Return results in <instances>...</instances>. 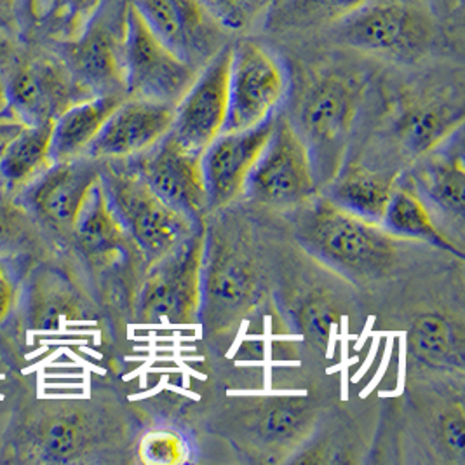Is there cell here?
<instances>
[{
	"label": "cell",
	"mask_w": 465,
	"mask_h": 465,
	"mask_svg": "<svg viewBox=\"0 0 465 465\" xmlns=\"http://www.w3.org/2000/svg\"><path fill=\"white\" fill-rule=\"evenodd\" d=\"M296 229L312 253L356 275L381 274L398 252V239L381 225L343 212L328 199L302 204Z\"/></svg>",
	"instance_id": "cell-1"
},
{
	"label": "cell",
	"mask_w": 465,
	"mask_h": 465,
	"mask_svg": "<svg viewBox=\"0 0 465 465\" xmlns=\"http://www.w3.org/2000/svg\"><path fill=\"white\" fill-rule=\"evenodd\" d=\"M364 83L349 72H326L307 87L300 104V136L311 153L316 180L337 174L341 150L351 134Z\"/></svg>",
	"instance_id": "cell-2"
},
{
	"label": "cell",
	"mask_w": 465,
	"mask_h": 465,
	"mask_svg": "<svg viewBox=\"0 0 465 465\" xmlns=\"http://www.w3.org/2000/svg\"><path fill=\"white\" fill-rule=\"evenodd\" d=\"M108 203L148 265L171 253L195 229L197 220L173 210L134 170L104 163L100 173Z\"/></svg>",
	"instance_id": "cell-3"
},
{
	"label": "cell",
	"mask_w": 465,
	"mask_h": 465,
	"mask_svg": "<svg viewBox=\"0 0 465 465\" xmlns=\"http://www.w3.org/2000/svg\"><path fill=\"white\" fill-rule=\"evenodd\" d=\"M127 98L176 106L193 84L199 68L178 56L127 0L123 37Z\"/></svg>",
	"instance_id": "cell-4"
},
{
	"label": "cell",
	"mask_w": 465,
	"mask_h": 465,
	"mask_svg": "<svg viewBox=\"0 0 465 465\" xmlns=\"http://www.w3.org/2000/svg\"><path fill=\"white\" fill-rule=\"evenodd\" d=\"M206 231L197 227L171 253L150 263L138 296L142 322L192 324L201 316V282Z\"/></svg>",
	"instance_id": "cell-5"
},
{
	"label": "cell",
	"mask_w": 465,
	"mask_h": 465,
	"mask_svg": "<svg viewBox=\"0 0 465 465\" xmlns=\"http://www.w3.org/2000/svg\"><path fill=\"white\" fill-rule=\"evenodd\" d=\"M318 180L311 153L288 119L275 121L272 134L248 176L244 192L272 208H295L316 197Z\"/></svg>",
	"instance_id": "cell-6"
},
{
	"label": "cell",
	"mask_w": 465,
	"mask_h": 465,
	"mask_svg": "<svg viewBox=\"0 0 465 465\" xmlns=\"http://www.w3.org/2000/svg\"><path fill=\"white\" fill-rule=\"evenodd\" d=\"M286 74L272 53L254 43L232 47L229 106L222 133L244 131L269 121L286 94Z\"/></svg>",
	"instance_id": "cell-7"
},
{
	"label": "cell",
	"mask_w": 465,
	"mask_h": 465,
	"mask_svg": "<svg viewBox=\"0 0 465 465\" xmlns=\"http://www.w3.org/2000/svg\"><path fill=\"white\" fill-rule=\"evenodd\" d=\"M258 295L260 274L248 252L223 237L206 242L201 312H204L208 326L213 330L231 326L253 307Z\"/></svg>",
	"instance_id": "cell-8"
},
{
	"label": "cell",
	"mask_w": 465,
	"mask_h": 465,
	"mask_svg": "<svg viewBox=\"0 0 465 465\" xmlns=\"http://www.w3.org/2000/svg\"><path fill=\"white\" fill-rule=\"evenodd\" d=\"M126 5L119 13V16H110L105 11L104 2L98 13L91 18V22L74 39L62 43V60L68 66L77 84L91 96H126L123 64Z\"/></svg>",
	"instance_id": "cell-9"
},
{
	"label": "cell",
	"mask_w": 465,
	"mask_h": 465,
	"mask_svg": "<svg viewBox=\"0 0 465 465\" xmlns=\"http://www.w3.org/2000/svg\"><path fill=\"white\" fill-rule=\"evenodd\" d=\"M340 22V35L347 45L394 60L417 58L432 37V26L427 16L404 4H364Z\"/></svg>",
	"instance_id": "cell-10"
},
{
	"label": "cell",
	"mask_w": 465,
	"mask_h": 465,
	"mask_svg": "<svg viewBox=\"0 0 465 465\" xmlns=\"http://www.w3.org/2000/svg\"><path fill=\"white\" fill-rule=\"evenodd\" d=\"M232 47L223 45L204 64L193 84L174 106L170 134L185 150L203 155L223 131L229 106V70Z\"/></svg>",
	"instance_id": "cell-11"
},
{
	"label": "cell",
	"mask_w": 465,
	"mask_h": 465,
	"mask_svg": "<svg viewBox=\"0 0 465 465\" xmlns=\"http://www.w3.org/2000/svg\"><path fill=\"white\" fill-rule=\"evenodd\" d=\"M5 85L7 108L25 126L54 121L66 108L89 98L64 60L35 56L20 64Z\"/></svg>",
	"instance_id": "cell-12"
},
{
	"label": "cell",
	"mask_w": 465,
	"mask_h": 465,
	"mask_svg": "<svg viewBox=\"0 0 465 465\" xmlns=\"http://www.w3.org/2000/svg\"><path fill=\"white\" fill-rule=\"evenodd\" d=\"M133 170L159 199L192 220H197L210 206L201 155L185 150L170 133L136 153Z\"/></svg>",
	"instance_id": "cell-13"
},
{
	"label": "cell",
	"mask_w": 465,
	"mask_h": 465,
	"mask_svg": "<svg viewBox=\"0 0 465 465\" xmlns=\"http://www.w3.org/2000/svg\"><path fill=\"white\" fill-rule=\"evenodd\" d=\"M102 168L104 161L89 155L54 163L25 185L20 204L53 227L72 229Z\"/></svg>",
	"instance_id": "cell-14"
},
{
	"label": "cell",
	"mask_w": 465,
	"mask_h": 465,
	"mask_svg": "<svg viewBox=\"0 0 465 465\" xmlns=\"http://www.w3.org/2000/svg\"><path fill=\"white\" fill-rule=\"evenodd\" d=\"M275 119L244 131L220 133L201 155L208 203L212 208L229 206L244 193L248 176L267 145Z\"/></svg>",
	"instance_id": "cell-15"
},
{
	"label": "cell",
	"mask_w": 465,
	"mask_h": 465,
	"mask_svg": "<svg viewBox=\"0 0 465 465\" xmlns=\"http://www.w3.org/2000/svg\"><path fill=\"white\" fill-rule=\"evenodd\" d=\"M131 4L178 56L199 70L223 47L216 45L223 30L206 15L199 0H131Z\"/></svg>",
	"instance_id": "cell-16"
},
{
	"label": "cell",
	"mask_w": 465,
	"mask_h": 465,
	"mask_svg": "<svg viewBox=\"0 0 465 465\" xmlns=\"http://www.w3.org/2000/svg\"><path fill=\"white\" fill-rule=\"evenodd\" d=\"M174 106L124 98L91 142L84 155L112 161L136 155L170 133Z\"/></svg>",
	"instance_id": "cell-17"
},
{
	"label": "cell",
	"mask_w": 465,
	"mask_h": 465,
	"mask_svg": "<svg viewBox=\"0 0 465 465\" xmlns=\"http://www.w3.org/2000/svg\"><path fill=\"white\" fill-rule=\"evenodd\" d=\"M28 460L44 464L77 462L93 450L98 427L84 410H53L26 432Z\"/></svg>",
	"instance_id": "cell-18"
},
{
	"label": "cell",
	"mask_w": 465,
	"mask_h": 465,
	"mask_svg": "<svg viewBox=\"0 0 465 465\" xmlns=\"http://www.w3.org/2000/svg\"><path fill=\"white\" fill-rule=\"evenodd\" d=\"M464 123V106L453 98L427 96L402 106L394 136L408 159H422L443 145Z\"/></svg>",
	"instance_id": "cell-19"
},
{
	"label": "cell",
	"mask_w": 465,
	"mask_h": 465,
	"mask_svg": "<svg viewBox=\"0 0 465 465\" xmlns=\"http://www.w3.org/2000/svg\"><path fill=\"white\" fill-rule=\"evenodd\" d=\"M126 96L123 94H100L89 96L62 112L53 124L49 159L51 164L64 163L84 155L91 142L112 112L121 105Z\"/></svg>",
	"instance_id": "cell-20"
},
{
	"label": "cell",
	"mask_w": 465,
	"mask_h": 465,
	"mask_svg": "<svg viewBox=\"0 0 465 465\" xmlns=\"http://www.w3.org/2000/svg\"><path fill=\"white\" fill-rule=\"evenodd\" d=\"M85 318L81 295L60 274L41 271L34 275L25 296L26 328L37 331L60 330L66 321Z\"/></svg>",
	"instance_id": "cell-21"
},
{
	"label": "cell",
	"mask_w": 465,
	"mask_h": 465,
	"mask_svg": "<svg viewBox=\"0 0 465 465\" xmlns=\"http://www.w3.org/2000/svg\"><path fill=\"white\" fill-rule=\"evenodd\" d=\"M326 199L370 223L381 225L385 208L394 189V180H389L375 171L352 164L328 182Z\"/></svg>",
	"instance_id": "cell-22"
},
{
	"label": "cell",
	"mask_w": 465,
	"mask_h": 465,
	"mask_svg": "<svg viewBox=\"0 0 465 465\" xmlns=\"http://www.w3.org/2000/svg\"><path fill=\"white\" fill-rule=\"evenodd\" d=\"M72 231L85 253L98 260H106L126 246L129 235L112 210L100 178L87 192Z\"/></svg>",
	"instance_id": "cell-23"
},
{
	"label": "cell",
	"mask_w": 465,
	"mask_h": 465,
	"mask_svg": "<svg viewBox=\"0 0 465 465\" xmlns=\"http://www.w3.org/2000/svg\"><path fill=\"white\" fill-rule=\"evenodd\" d=\"M420 180L423 191L441 212L462 220L464 218L465 170L462 145L434 148L423 155Z\"/></svg>",
	"instance_id": "cell-24"
},
{
	"label": "cell",
	"mask_w": 465,
	"mask_h": 465,
	"mask_svg": "<svg viewBox=\"0 0 465 465\" xmlns=\"http://www.w3.org/2000/svg\"><path fill=\"white\" fill-rule=\"evenodd\" d=\"M53 124L54 121L23 126L15 134L0 157V183L9 189L25 187L51 166L49 148Z\"/></svg>",
	"instance_id": "cell-25"
},
{
	"label": "cell",
	"mask_w": 465,
	"mask_h": 465,
	"mask_svg": "<svg viewBox=\"0 0 465 465\" xmlns=\"http://www.w3.org/2000/svg\"><path fill=\"white\" fill-rule=\"evenodd\" d=\"M316 422V410L305 398L271 400L256 417V436L271 451L303 441Z\"/></svg>",
	"instance_id": "cell-26"
},
{
	"label": "cell",
	"mask_w": 465,
	"mask_h": 465,
	"mask_svg": "<svg viewBox=\"0 0 465 465\" xmlns=\"http://www.w3.org/2000/svg\"><path fill=\"white\" fill-rule=\"evenodd\" d=\"M381 229L396 239H415L455 252V246L434 225L422 199L406 187H396L381 218Z\"/></svg>",
	"instance_id": "cell-27"
},
{
	"label": "cell",
	"mask_w": 465,
	"mask_h": 465,
	"mask_svg": "<svg viewBox=\"0 0 465 465\" xmlns=\"http://www.w3.org/2000/svg\"><path fill=\"white\" fill-rule=\"evenodd\" d=\"M105 0H23V18L44 35L66 43L74 39Z\"/></svg>",
	"instance_id": "cell-28"
},
{
	"label": "cell",
	"mask_w": 465,
	"mask_h": 465,
	"mask_svg": "<svg viewBox=\"0 0 465 465\" xmlns=\"http://www.w3.org/2000/svg\"><path fill=\"white\" fill-rule=\"evenodd\" d=\"M410 351L417 360L430 368L464 366L462 339L450 321L438 314H425L413 322L410 337Z\"/></svg>",
	"instance_id": "cell-29"
},
{
	"label": "cell",
	"mask_w": 465,
	"mask_h": 465,
	"mask_svg": "<svg viewBox=\"0 0 465 465\" xmlns=\"http://www.w3.org/2000/svg\"><path fill=\"white\" fill-rule=\"evenodd\" d=\"M271 0H199L223 32H242L253 25Z\"/></svg>",
	"instance_id": "cell-30"
},
{
	"label": "cell",
	"mask_w": 465,
	"mask_h": 465,
	"mask_svg": "<svg viewBox=\"0 0 465 465\" xmlns=\"http://www.w3.org/2000/svg\"><path fill=\"white\" fill-rule=\"evenodd\" d=\"M298 322L307 339L318 347H326L340 322L339 311L324 298H311L302 305Z\"/></svg>",
	"instance_id": "cell-31"
},
{
	"label": "cell",
	"mask_w": 465,
	"mask_h": 465,
	"mask_svg": "<svg viewBox=\"0 0 465 465\" xmlns=\"http://www.w3.org/2000/svg\"><path fill=\"white\" fill-rule=\"evenodd\" d=\"M187 446L173 430H153L143 436L138 455L143 464L174 465L185 460Z\"/></svg>",
	"instance_id": "cell-32"
},
{
	"label": "cell",
	"mask_w": 465,
	"mask_h": 465,
	"mask_svg": "<svg viewBox=\"0 0 465 465\" xmlns=\"http://www.w3.org/2000/svg\"><path fill=\"white\" fill-rule=\"evenodd\" d=\"M30 231L28 212L0 189V252L20 244Z\"/></svg>",
	"instance_id": "cell-33"
},
{
	"label": "cell",
	"mask_w": 465,
	"mask_h": 465,
	"mask_svg": "<svg viewBox=\"0 0 465 465\" xmlns=\"http://www.w3.org/2000/svg\"><path fill=\"white\" fill-rule=\"evenodd\" d=\"M366 0H300L298 7L305 15L321 20H343L356 13Z\"/></svg>",
	"instance_id": "cell-34"
},
{
	"label": "cell",
	"mask_w": 465,
	"mask_h": 465,
	"mask_svg": "<svg viewBox=\"0 0 465 465\" xmlns=\"http://www.w3.org/2000/svg\"><path fill=\"white\" fill-rule=\"evenodd\" d=\"M441 441L446 450L455 457H464V417L460 411L446 415L441 422Z\"/></svg>",
	"instance_id": "cell-35"
},
{
	"label": "cell",
	"mask_w": 465,
	"mask_h": 465,
	"mask_svg": "<svg viewBox=\"0 0 465 465\" xmlns=\"http://www.w3.org/2000/svg\"><path fill=\"white\" fill-rule=\"evenodd\" d=\"M23 20V0H0V32H16Z\"/></svg>",
	"instance_id": "cell-36"
},
{
	"label": "cell",
	"mask_w": 465,
	"mask_h": 465,
	"mask_svg": "<svg viewBox=\"0 0 465 465\" xmlns=\"http://www.w3.org/2000/svg\"><path fill=\"white\" fill-rule=\"evenodd\" d=\"M15 300V290L5 269L0 265V321L7 318Z\"/></svg>",
	"instance_id": "cell-37"
},
{
	"label": "cell",
	"mask_w": 465,
	"mask_h": 465,
	"mask_svg": "<svg viewBox=\"0 0 465 465\" xmlns=\"http://www.w3.org/2000/svg\"><path fill=\"white\" fill-rule=\"evenodd\" d=\"M25 124L22 123H5V121H0V157L4 153V150L7 147V143L15 138V134L22 129Z\"/></svg>",
	"instance_id": "cell-38"
},
{
	"label": "cell",
	"mask_w": 465,
	"mask_h": 465,
	"mask_svg": "<svg viewBox=\"0 0 465 465\" xmlns=\"http://www.w3.org/2000/svg\"><path fill=\"white\" fill-rule=\"evenodd\" d=\"M7 108V96H5V85L0 83V117L4 114V110Z\"/></svg>",
	"instance_id": "cell-39"
}]
</instances>
